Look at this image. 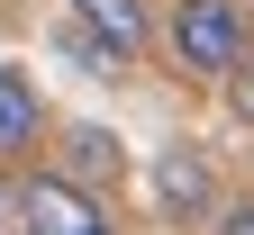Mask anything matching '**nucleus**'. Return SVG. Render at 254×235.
<instances>
[{
	"mask_svg": "<svg viewBox=\"0 0 254 235\" xmlns=\"http://www.w3.org/2000/svg\"><path fill=\"white\" fill-rule=\"evenodd\" d=\"M46 172H64V181H82V190H100V199H109V181L127 172V154H118V136H109V127H64Z\"/></svg>",
	"mask_w": 254,
	"mask_h": 235,
	"instance_id": "obj_6",
	"label": "nucleus"
},
{
	"mask_svg": "<svg viewBox=\"0 0 254 235\" xmlns=\"http://www.w3.org/2000/svg\"><path fill=\"white\" fill-rule=\"evenodd\" d=\"M18 226L27 235H127L100 190H82V181H64V172H27L18 181Z\"/></svg>",
	"mask_w": 254,
	"mask_h": 235,
	"instance_id": "obj_2",
	"label": "nucleus"
},
{
	"mask_svg": "<svg viewBox=\"0 0 254 235\" xmlns=\"http://www.w3.org/2000/svg\"><path fill=\"white\" fill-rule=\"evenodd\" d=\"M0 226H18V181L0 172Z\"/></svg>",
	"mask_w": 254,
	"mask_h": 235,
	"instance_id": "obj_9",
	"label": "nucleus"
},
{
	"mask_svg": "<svg viewBox=\"0 0 254 235\" xmlns=\"http://www.w3.org/2000/svg\"><path fill=\"white\" fill-rule=\"evenodd\" d=\"M209 226H218V235H254V190H245V199H227Z\"/></svg>",
	"mask_w": 254,
	"mask_h": 235,
	"instance_id": "obj_8",
	"label": "nucleus"
},
{
	"mask_svg": "<svg viewBox=\"0 0 254 235\" xmlns=\"http://www.w3.org/2000/svg\"><path fill=\"white\" fill-rule=\"evenodd\" d=\"M218 91H227V118H236V127H254V46H245V63H236Z\"/></svg>",
	"mask_w": 254,
	"mask_h": 235,
	"instance_id": "obj_7",
	"label": "nucleus"
},
{
	"mask_svg": "<svg viewBox=\"0 0 254 235\" xmlns=\"http://www.w3.org/2000/svg\"><path fill=\"white\" fill-rule=\"evenodd\" d=\"M37 145H46V99H37V82L18 63H0V172L27 163Z\"/></svg>",
	"mask_w": 254,
	"mask_h": 235,
	"instance_id": "obj_5",
	"label": "nucleus"
},
{
	"mask_svg": "<svg viewBox=\"0 0 254 235\" xmlns=\"http://www.w3.org/2000/svg\"><path fill=\"white\" fill-rule=\"evenodd\" d=\"M245 46H254L245 0H173V18H164V54L190 82H227L245 63Z\"/></svg>",
	"mask_w": 254,
	"mask_h": 235,
	"instance_id": "obj_1",
	"label": "nucleus"
},
{
	"mask_svg": "<svg viewBox=\"0 0 254 235\" xmlns=\"http://www.w3.org/2000/svg\"><path fill=\"white\" fill-rule=\"evenodd\" d=\"M64 18L91 27V37H100L118 63H136V54L154 46V9H145V0H64Z\"/></svg>",
	"mask_w": 254,
	"mask_h": 235,
	"instance_id": "obj_4",
	"label": "nucleus"
},
{
	"mask_svg": "<svg viewBox=\"0 0 254 235\" xmlns=\"http://www.w3.org/2000/svg\"><path fill=\"white\" fill-rule=\"evenodd\" d=\"M145 190H154V208H164L173 226H200V217H218V208H227L209 145H164V154L145 163Z\"/></svg>",
	"mask_w": 254,
	"mask_h": 235,
	"instance_id": "obj_3",
	"label": "nucleus"
}]
</instances>
